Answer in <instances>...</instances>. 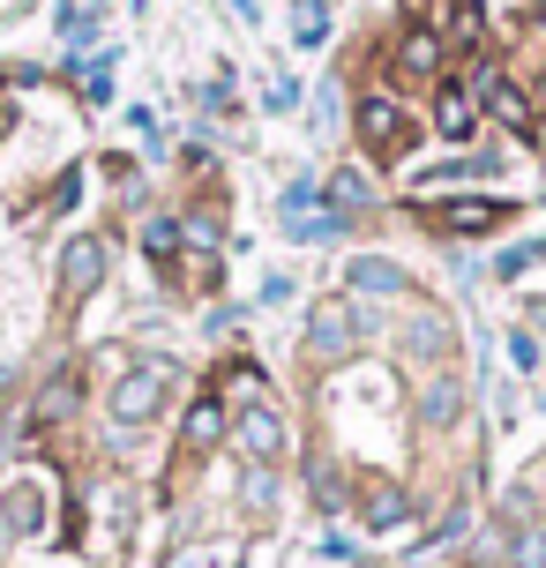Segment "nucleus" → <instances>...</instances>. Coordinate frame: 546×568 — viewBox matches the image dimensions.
<instances>
[{"label":"nucleus","mask_w":546,"mask_h":568,"mask_svg":"<svg viewBox=\"0 0 546 568\" xmlns=\"http://www.w3.org/2000/svg\"><path fill=\"white\" fill-rule=\"evenodd\" d=\"M360 135H367V150L390 165V158H404V150H412V135H419V113H404L397 98H367V105H360Z\"/></svg>","instance_id":"obj_3"},{"label":"nucleus","mask_w":546,"mask_h":568,"mask_svg":"<svg viewBox=\"0 0 546 568\" xmlns=\"http://www.w3.org/2000/svg\"><path fill=\"white\" fill-rule=\"evenodd\" d=\"M98 284H105V240L75 232V240L60 247V292H68V300H90Z\"/></svg>","instance_id":"obj_5"},{"label":"nucleus","mask_w":546,"mask_h":568,"mask_svg":"<svg viewBox=\"0 0 546 568\" xmlns=\"http://www.w3.org/2000/svg\"><path fill=\"white\" fill-rule=\"evenodd\" d=\"M330 202H337V210H367V180H337V187H330Z\"/></svg>","instance_id":"obj_21"},{"label":"nucleus","mask_w":546,"mask_h":568,"mask_svg":"<svg viewBox=\"0 0 546 568\" xmlns=\"http://www.w3.org/2000/svg\"><path fill=\"white\" fill-rule=\"evenodd\" d=\"M472 90H479V98H487V113L502 120V128H509V135H532V128H539V120H532V98H524V90L509 83V75H502V68H479V75H472Z\"/></svg>","instance_id":"obj_6"},{"label":"nucleus","mask_w":546,"mask_h":568,"mask_svg":"<svg viewBox=\"0 0 546 568\" xmlns=\"http://www.w3.org/2000/svg\"><path fill=\"white\" fill-rule=\"evenodd\" d=\"M404 516H412V494H404L397 479H367L360 486V524H367V531H397Z\"/></svg>","instance_id":"obj_8"},{"label":"nucleus","mask_w":546,"mask_h":568,"mask_svg":"<svg viewBox=\"0 0 546 568\" xmlns=\"http://www.w3.org/2000/svg\"><path fill=\"white\" fill-rule=\"evenodd\" d=\"M0 389H8V367H0Z\"/></svg>","instance_id":"obj_24"},{"label":"nucleus","mask_w":546,"mask_h":568,"mask_svg":"<svg viewBox=\"0 0 546 568\" xmlns=\"http://www.w3.org/2000/svg\"><path fill=\"white\" fill-rule=\"evenodd\" d=\"M277 210H285L292 240H337L345 232V210L322 195V180H292L285 195H277Z\"/></svg>","instance_id":"obj_2"},{"label":"nucleus","mask_w":546,"mask_h":568,"mask_svg":"<svg viewBox=\"0 0 546 568\" xmlns=\"http://www.w3.org/2000/svg\"><path fill=\"white\" fill-rule=\"evenodd\" d=\"M0 509H8V524H16V531H38V524H46V501H38V486H16Z\"/></svg>","instance_id":"obj_16"},{"label":"nucleus","mask_w":546,"mask_h":568,"mask_svg":"<svg viewBox=\"0 0 546 568\" xmlns=\"http://www.w3.org/2000/svg\"><path fill=\"white\" fill-rule=\"evenodd\" d=\"M307 352H315V359H352V352H360V322H352L345 300H322V307L307 314Z\"/></svg>","instance_id":"obj_4"},{"label":"nucleus","mask_w":546,"mask_h":568,"mask_svg":"<svg viewBox=\"0 0 546 568\" xmlns=\"http://www.w3.org/2000/svg\"><path fill=\"white\" fill-rule=\"evenodd\" d=\"M345 284L352 292H374V300H397V292H412V277H404L397 262H382V255H360L345 270Z\"/></svg>","instance_id":"obj_10"},{"label":"nucleus","mask_w":546,"mask_h":568,"mask_svg":"<svg viewBox=\"0 0 546 568\" xmlns=\"http://www.w3.org/2000/svg\"><path fill=\"white\" fill-rule=\"evenodd\" d=\"M165 568H240V546H188Z\"/></svg>","instance_id":"obj_17"},{"label":"nucleus","mask_w":546,"mask_h":568,"mask_svg":"<svg viewBox=\"0 0 546 568\" xmlns=\"http://www.w3.org/2000/svg\"><path fill=\"white\" fill-rule=\"evenodd\" d=\"M419 412H427V426H457L464 419V382L457 374H434L427 389H419Z\"/></svg>","instance_id":"obj_13"},{"label":"nucleus","mask_w":546,"mask_h":568,"mask_svg":"<svg viewBox=\"0 0 546 568\" xmlns=\"http://www.w3.org/2000/svg\"><path fill=\"white\" fill-rule=\"evenodd\" d=\"M180 442H188V449H218V442H225V404L195 397V404H188V419H180Z\"/></svg>","instance_id":"obj_11"},{"label":"nucleus","mask_w":546,"mask_h":568,"mask_svg":"<svg viewBox=\"0 0 546 568\" xmlns=\"http://www.w3.org/2000/svg\"><path fill=\"white\" fill-rule=\"evenodd\" d=\"M412 352L442 359V352H449V322H442V314H419V322H412Z\"/></svg>","instance_id":"obj_18"},{"label":"nucleus","mask_w":546,"mask_h":568,"mask_svg":"<svg viewBox=\"0 0 546 568\" xmlns=\"http://www.w3.org/2000/svg\"><path fill=\"white\" fill-rule=\"evenodd\" d=\"M240 442H247V456L255 464H270V456L285 449V419H277V404H240Z\"/></svg>","instance_id":"obj_9"},{"label":"nucleus","mask_w":546,"mask_h":568,"mask_svg":"<svg viewBox=\"0 0 546 568\" xmlns=\"http://www.w3.org/2000/svg\"><path fill=\"white\" fill-rule=\"evenodd\" d=\"M315 494H322V501H345V486H337V471H330V464H315Z\"/></svg>","instance_id":"obj_22"},{"label":"nucleus","mask_w":546,"mask_h":568,"mask_svg":"<svg viewBox=\"0 0 546 568\" xmlns=\"http://www.w3.org/2000/svg\"><path fill=\"white\" fill-rule=\"evenodd\" d=\"M419 217H427V225H442V232H487V225H509V202L464 195V202H427Z\"/></svg>","instance_id":"obj_7"},{"label":"nucleus","mask_w":546,"mask_h":568,"mask_svg":"<svg viewBox=\"0 0 546 568\" xmlns=\"http://www.w3.org/2000/svg\"><path fill=\"white\" fill-rule=\"evenodd\" d=\"M434 128H442L449 142H464V135H472V90H464V83H449L442 98H434Z\"/></svg>","instance_id":"obj_15"},{"label":"nucleus","mask_w":546,"mask_h":568,"mask_svg":"<svg viewBox=\"0 0 546 568\" xmlns=\"http://www.w3.org/2000/svg\"><path fill=\"white\" fill-rule=\"evenodd\" d=\"M322 30H330L322 8H300V16H292V38H300V45H322Z\"/></svg>","instance_id":"obj_19"},{"label":"nucleus","mask_w":546,"mask_h":568,"mask_svg":"<svg viewBox=\"0 0 546 568\" xmlns=\"http://www.w3.org/2000/svg\"><path fill=\"white\" fill-rule=\"evenodd\" d=\"M479 23H487V8H479V0H442V8H434V38H457V45H472V38H479Z\"/></svg>","instance_id":"obj_14"},{"label":"nucleus","mask_w":546,"mask_h":568,"mask_svg":"<svg viewBox=\"0 0 546 568\" xmlns=\"http://www.w3.org/2000/svg\"><path fill=\"white\" fill-rule=\"evenodd\" d=\"M165 389H173V367L165 359H143V367H128L113 382V426H143L165 412Z\"/></svg>","instance_id":"obj_1"},{"label":"nucleus","mask_w":546,"mask_h":568,"mask_svg":"<svg viewBox=\"0 0 546 568\" xmlns=\"http://www.w3.org/2000/svg\"><path fill=\"white\" fill-rule=\"evenodd\" d=\"M517 554H524V561H532V568H546V531H532V539H524Z\"/></svg>","instance_id":"obj_23"},{"label":"nucleus","mask_w":546,"mask_h":568,"mask_svg":"<svg viewBox=\"0 0 546 568\" xmlns=\"http://www.w3.org/2000/svg\"><path fill=\"white\" fill-rule=\"evenodd\" d=\"M68 404H75V382H53V389H46V397H38V426H46V419H60V412H68Z\"/></svg>","instance_id":"obj_20"},{"label":"nucleus","mask_w":546,"mask_h":568,"mask_svg":"<svg viewBox=\"0 0 546 568\" xmlns=\"http://www.w3.org/2000/svg\"><path fill=\"white\" fill-rule=\"evenodd\" d=\"M434 68H442V38L427 23H412L397 38V75H434Z\"/></svg>","instance_id":"obj_12"}]
</instances>
